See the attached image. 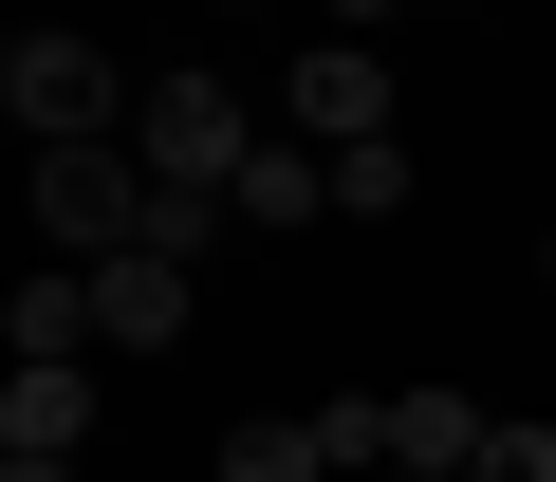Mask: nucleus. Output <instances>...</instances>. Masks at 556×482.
Here are the masks:
<instances>
[{"instance_id":"1","label":"nucleus","mask_w":556,"mask_h":482,"mask_svg":"<svg viewBox=\"0 0 556 482\" xmlns=\"http://www.w3.org/2000/svg\"><path fill=\"white\" fill-rule=\"evenodd\" d=\"M167 223V186H149V149L112 130V149H38V241H75V261H130V241Z\"/></svg>"},{"instance_id":"2","label":"nucleus","mask_w":556,"mask_h":482,"mask_svg":"<svg viewBox=\"0 0 556 482\" xmlns=\"http://www.w3.org/2000/svg\"><path fill=\"white\" fill-rule=\"evenodd\" d=\"M130 149H149V186H167V204H223V186L260 167V112H241L223 75H167V93L130 112Z\"/></svg>"},{"instance_id":"3","label":"nucleus","mask_w":556,"mask_h":482,"mask_svg":"<svg viewBox=\"0 0 556 482\" xmlns=\"http://www.w3.org/2000/svg\"><path fill=\"white\" fill-rule=\"evenodd\" d=\"M0 112H20L38 149H112V130H130L149 93H130V75L93 56V38H20V56H0Z\"/></svg>"},{"instance_id":"4","label":"nucleus","mask_w":556,"mask_h":482,"mask_svg":"<svg viewBox=\"0 0 556 482\" xmlns=\"http://www.w3.org/2000/svg\"><path fill=\"white\" fill-rule=\"evenodd\" d=\"M278 130H316V149H371V130H408V75H390L371 38H316L298 75H278Z\"/></svg>"},{"instance_id":"5","label":"nucleus","mask_w":556,"mask_h":482,"mask_svg":"<svg viewBox=\"0 0 556 482\" xmlns=\"http://www.w3.org/2000/svg\"><path fill=\"white\" fill-rule=\"evenodd\" d=\"M93 353H186V241L93 261Z\"/></svg>"},{"instance_id":"6","label":"nucleus","mask_w":556,"mask_h":482,"mask_svg":"<svg viewBox=\"0 0 556 482\" xmlns=\"http://www.w3.org/2000/svg\"><path fill=\"white\" fill-rule=\"evenodd\" d=\"M93 445V353H20V390H0V464H75Z\"/></svg>"},{"instance_id":"7","label":"nucleus","mask_w":556,"mask_h":482,"mask_svg":"<svg viewBox=\"0 0 556 482\" xmlns=\"http://www.w3.org/2000/svg\"><path fill=\"white\" fill-rule=\"evenodd\" d=\"M223 223H260V241H298V223H334V149H316V130H260V167L223 186Z\"/></svg>"},{"instance_id":"8","label":"nucleus","mask_w":556,"mask_h":482,"mask_svg":"<svg viewBox=\"0 0 556 482\" xmlns=\"http://www.w3.org/2000/svg\"><path fill=\"white\" fill-rule=\"evenodd\" d=\"M482 427H501L482 390H390V464H427V482H464V464H482Z\"/></svg>"},{"instance_id":"9","label":"nucleus","mask_w":556,"mask_h":482,"mask_svg":"<svg viewBox=\"0 0 556 482\" xmlns=\"http://www.w3.org/2000/svg\"><path fill=\"white\" fill-rule=\"evenodd\" d=\"M223 482H353V464H334L316 408H260V427H223Z\"/></svg>"},{"instance_id":"10","label":"nucleus","mask_w":556,"mask_h":482,"mask_svg":"<svg viewBox=\"0 0 556 482\" xmlns=\"http://www.w3.org/2000/svg\"><path fill=\"white\" fill-rule=\"evenodd\" d=\"M0 334L20 353H93V261H38L20 297H0Z\"/></svg>"},{"instance_id":"11","label":"nucleus","mask_w":556,"mask_h":482,"mask_svg":"<svg viewBox=\"0 0 556 482\" xmlns=\"http://www.w3.org/2000/svg\"><path fill=\"white\" fill-rule=\"evenodd\" d=\"M427 167H408V130H371V149H334V223H390Z\"/></svg>"},{"instance_id":"12","label":"nucleus","mask_w":556,"mask_h":482,"mask_svg":"<svg viewBox=\"0 0 556 482\" xmlns=\"http://www.w3.org/2000/svg\"><path fill=\"white\" fill-rule=\"evenodd\" d=\"M464 482H556V427H482V464Z\"/></svg>"},{"instance_id":"13","label":"nucleus","mask_w":556,"mask_h":482,"mask_svg":"<svg viewBox=\"0 0 556 482\" xmlns=\"http://www.w3.org/2000/svg\"><path fill=\"white\" fill-rule=\"evenodd\" d=\"M371 20H390V0H334V38H371Z\"/></svg>"},{"instance_id":"14","label":"nucleus","mask_w":556,"mask_h":482,"mask_svg":"<svg viewBox=\"0 0 556 482\" xmlns=\"http://www.w3.org/2000/svg\"><path fill=\"white\" fill-rule=\"evenodd\" d=\"M0 482H75V464H0Z\"/></svg>"},{"instance_id":"15","label":"nucleus","mask_w":556,"mask_h":482,"mask_svg":"<svg viewBox=\"0 0 556 482\" xmlns=\"http://www.w3.org/2000/svg\"><path fill=\"white\" fill-rule=\"evenodd\" d=\"M538 279H556V223H538Z\"/></svg>"},{"instance_id":"16","label":"nucleus","mask_w":556,"mask_h":482,"mask_svg":"<svg viewBox=\"0 0 556 482\" xmlns=\"http://www.w3.org/2000/svg\"><path fill=\"white\" fill-rule=\"evenodd\" d=\"M390 482H427V464H390Z\"/></svg>"}]
</instances>
